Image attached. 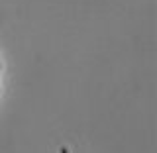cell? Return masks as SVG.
Instances as JSON below:
<instances>
[{
  "label": "cell",
  "instance_id": "6da1fadb",
  "mask_svg": "<svg viewBox=\"0 0 157 153\" xmlns=\"http://www.w3.org/2000/svg\"><path fill=\"white\" fill-rule=\"evenodd\" d=\"M0 67H2V65H0Z\"/></svg>",
  "mask_w": 157,
  "mask_h": 153
}]
</instances>
